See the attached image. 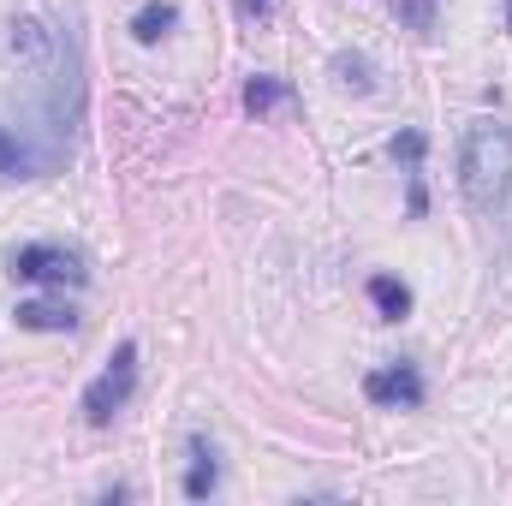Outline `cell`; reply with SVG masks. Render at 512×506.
Masks as SVG:
<instances>
[{"label":"cell","mask_w":512,"mask_h":506,"mask_svg":"<svg viewBox=\"0 0 512 506\" xmlns=\"http://www.w3.org/2000/svg\"><path fill=\"white\" fill-rule=\"evenodd\" d=\"M6 54L18 60L30 96L42 102L48 126L60 137V149L72 143V120L84 108V84H78V48L66 42V30H54L42 12H24L12 18V36H6Z\"/></svg>","instance_id":"obj_1"},{"label":"cell","mask_w":512,"mask_h":506,"mask_svg":"<svg viewBox=\"0 0 512 506\" xmlns=\"http://www.w3.org/2000/svg\"><path fill=\"white\" fill-rule=\"evenodd\" d=\"M459 185L477 215H495L512 197V126L477 120L459 143Z\"/></svg>","instance_id":"obj_2"},{"label":"cell","mask_w":512,"mask_h":506,"mask_svg":"<svg viewBox=\"0 0 512 506\" xmlns=\"http://www.w3.org/2000/svg\"><path fill=\"white\" fill-rule=\"evenodd\" d=\"M131 387H137V346L126 340V346L108 358V370L84 387V417H90V423H108V417L131 399Z\"/></svg>","instance_id":"obj_3"},{"label":"cell","mask_w":512,"mask_h":506,"mask_svg":"<svg viewBox=\"0 0 512 506\" xmlns=\"http://www.w3.org/2000/svg\"><path fill=\"white\" fill-rule=\"evenodd\" d=\"M12 274L18 280H42V286H84L90 280L84 256L66 251V245H18L12 251Z\"/></svg>","instance_id":"obj_4"},{"label":"cell","mask_w":512,"mask_h":506,"mask_svg":"<svg viewBox=\"0 0 512 506\" xmlns=\"http://www.w3.org/2000/svg\"><path fill=\"white\" fill-rule=\"evenodd\" d=\"M364 393H370V405H393V411L405 405V411H411V405H423V376H417L411 364L370 370V376H364Z\"/></svg>","instance_id":"obj_5"},{"label":"cell","mask_w":512,"mask_h":506,"mask_svg":"<svg viewBox=\"0 0 512 506\" xmlns=\"http://www.w3.org/2000/svg\"><path fill=\"white\" fill-rule=\"evenodd\" d=\"M185 453H191V465H185V495H191V501H209L215 483H221V453H215L209 435H191Z\"/></svg>","instance_id":"obj_6"},{"label":"cell","mask_w":512,"mask_h":506,"mask_svg":"<svg viewBox=\"0 0 512 506\" xmlns=\"http://www.w3.org/2000/svg\"><path fill=\"white\" fill-rule=\"evenodd\" d=\"M18 328H36V334H72V328H78V310H72V304H18Z\"/></svg>","instance_id":"obj_7"},{"label":"cell","mask_w":512,"mask_h":506,"mask_svg":"<svg viewBox=\"0 0 512 506\" xmlns=\"http://www.w3.org/2000/svg\"><path fill=\"white\" fill-rule=\"evenodd\" d=\"M370 304L382 310L387 322H405V316H411V286L393 280V274H376V280H370Z\"/></svg>","instance_id":"obj_8"},{"label":"cell","mask_w":512,"mask_h":506,"mask_svg":"<svg viewBox=\"0 0 512 506\" xmlns=\"http://www.w3.org/2000/svg\"><path fill=\"white\" fill-rule=\"evenodd\" d=\"M173 24H179V6H167V0H149V6L131 18V36H137V42H161Z\"/></svg>","instance_id":"obj_9"},{"label":"cell","mask_w":512,"mask_h":506,"mask_svg":"<svg viewBox=\"0 0 512 506\" xmlns=\"http://www.w3.org/2000/svg\"><path fill=\"white\" fill-rule=\"evenodd\" d=\"M36 167H42V155H36L30 143H18L12 131L0 126V179H12V173L24 179V173H36Z\"/></svg>","instance_id":"obj_10"},{"label":"cell","mask_w":512,"mask_h":506,"mask_svg":"<svg viewBox=\"0 0 512 506\" xmlns=\"http://www.w3.org/2000/svg\"><path fill=\"white\" fill-rule=\"evenodd\" d=\"M334 78H340L346 90H358V96H370V90H376V66H370L364 54H346V48L334 54Z\"/></svg>","instance_id":"obj_11"},{"label":"cell","mask_w":512,"mask_h":506,"mask_svg":"<svg viewBox=\"0 0 512 506\" xmlns=\"http://www.w3.org/2000/svg\"><path fill=\"white\" fill-rule=\"evenodd\" d=\"M286 96H292V90H286L280 78H251V84H245V108H251V114H268V108H280Z\"/></svg>","instance_id":"obj_12"},{"label":"cell","mask_w":512,"mask_h":506,"mask_svg":"<svg viewBox=\"0 0 512 506\" xmlns=\"http://www.w3.org/2000/svg\"><path fill=\"white\" fill-rule=\"evenodd\" d=\"M399 18H405L411 30H429V24H435V0H399Z\"/></svg>","instance_id":"obj_13"},{"label":"cell","mask_w":512,"mask_h":506,"mask_svg":"<svg viewBox=\"0 0 512 506\" xmlns=\"http://www.w3.org/2000/svg\"><path fill=\"white\" fill-rule=\"evenodd\" d=\"M393 155L417 167V161H423V131H399V137H393Z\"/></svg>","instance_id":"obj_14"},{"label":"cell","mask_w":512,"mask_h":506,"mask_svg":"<svg viewBox=\"0 0 512 506\" xmlns=\"http://www.w3.org/2000/svg\"><path fill=\"white\" fill-rule=\"evenodd\" d=\"M268 12H274V0H239V18H245V24L268 18Z\"/></svg>","instance_id":"obj_15"},{"label":"cell","mask_w":512,"mask_h":506,"mask_svg":"<svg viewBox=\"0 0 512 506\" xmlns=\"http://www.w3.org/2000/svg\"><path fill=\"white\" fill-rule=\"evenodd\" d=\"M507 24H512V0H507Z\"/></svg>","instance_id":"obj_16"}]
</instances>
